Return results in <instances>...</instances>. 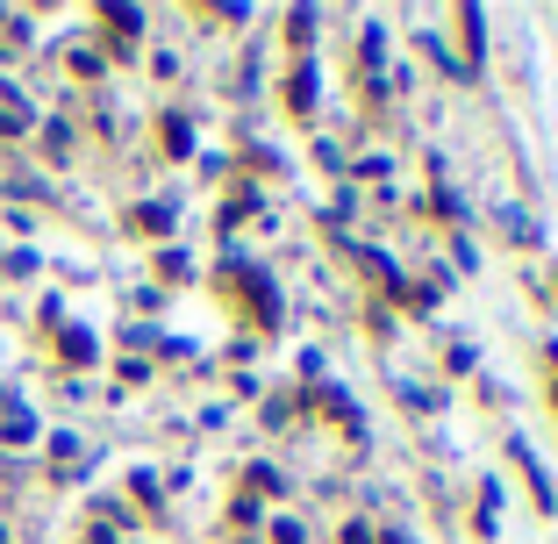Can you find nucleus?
I'll return each mask as SVG.
<instances>
[]
</instances>
